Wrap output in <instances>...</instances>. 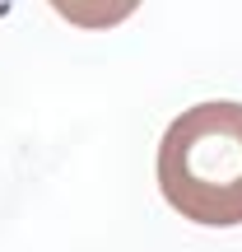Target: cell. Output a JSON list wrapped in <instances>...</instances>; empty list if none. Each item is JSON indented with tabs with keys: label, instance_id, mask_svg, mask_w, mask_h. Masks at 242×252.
I'll use <instances>...</instances> for the list:
<instances>
[{
	"label": "cell",
	"instance_id": "cell-1",
	"mask_svg": "<svg viewBox=\"0 0 242 252\" xmlns=\"http://www.w3.org/2000/svg\"><path fill=\"white\" fill-rule=\"evenodd\" d=\"M159 191L191 224H242V103H196L168 122L159 140Z\"/></svg>",
	"mask_w": 242,
	"mask_h": 252
},
{
	"label": "cell",
	"instance_id": "cell-2",
	"mask_svg": "<svg viewBox=\"0 0 242 252\" xmlns=\"http://www.w3.org/2000/svg\"><path fill=\"white\" fill-rule=\"evenodd\" d=\"M56 14L65 19L70 28H84V33H103V28H117L144 0H47Z\"/></svg>",
	"mask_w": 242,
	"mask_h": 252
}]
</instances>
